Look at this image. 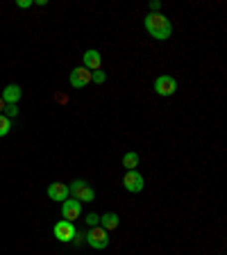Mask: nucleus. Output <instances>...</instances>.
Returning a JSON list of instances; mask_svg holds the SVG:
<instances>
[{
  "mask_svg": "<svg viewBox=\"0 0 227 255\" xmlns=\"http://www.w3.org/2000/svg\"><path fill=\"white\" fill-rule=\"evenodd\" d=\"M143 23H146L148 34L152 39H157V41H166V39H170V34H173V23H170V18L168 16H164L161 11L148 14Z\"/></svg>",
  "mask_w": 227,
  "mask_h": 255,
  "instance_id": "nucleus-1",
  "label": "nucleus"
},
{
  "mask_svg": "<svg viewBox=\"0 0 227 255\" xmlns=\"http://www.w3.org/2000/svg\"><path fill=\"white\" fill-rule=\"evenodd\" d=\"M69 196L71 198H75V201H86V203H91L95 198V191H93V187H89L86 185V180H73L69 185Z\"/></svg>",
  "mask_w": 227,
  "mask_h": 255,
  "instance_id": "nucleus-2",
  "label": "nucleus"
},
{
  "mask_svg": "<svg viewBox=\"0 0 227 255\" xmlns=\"http://www.w3.org/2000/svg\"><path fill=\"white\" fill-rule=\"evenodd\" d=\"M84 239H86V244L95 251H102L109 246V233H107L105 228H100V226H95L89 233H84Z\"/></svg>",
  "mask_w": 227,
  "mask_h": 255,
  "instance_id": "nucleus-3",
  "label": "nucleus"
},
{
  "mask_svg": "<svg viewBox=\"0 0 227 255\" xmlns=\"http://www.w3.org/2000/svg\"><path fill=\"white\" fill-rule=\"evenodd\" d=\"M123 187H125L130 194H139V191H143V187H146V180H143V175L134 169L123 175Z\"/></svg>",
  "mask_w": 227,
  "mask_h": 255,
  "instance_id": "nucleus-4",
  "label": "nucleus"
},
{
  "mask_svg": "<svg viewBox=\"0 0 227 255\" xmlns=\"http://www.w3.org/2000/svg\"><path fill=\"white\" fill-rule=\"evenodd\" d=\"M154 91H157L159 96H173L175 91H177V80L173 78V75H159L157 80H154Z\"/></svg>",
  "mask_w": 227,
  "mask_h": 255,
  "instance_id": "nucleus-5",
  "label": "nucleus"
},
{
  "mask_svg": "<svg viewBox=\"0 0 227 255\" xmlns=\"http://www.w3.org/2000/svg\"><path fill=\"white\" fill-rule=\"evenodd\" d=\"M75 233H77V230H75L73 221H66V219L57 221L55 223V228H53V235L59 239V242H73Z\"/></svg>",
  "mask_w": 227,
  "mask_h": 255,
  "instance_id": "nucleus-6",
  "label": "nucleus"
},
{
  "mask_svg": "<svg viewBox=\"0 0 227 255\" xmlns=\"http://www.w3.org/2000/svg\"><path fill=\"white\" fill-rule=\"evenodd\" d=\"M69 82H71V87H75V89H82V87H86L91 82V71H86L84 66H77V69L71 71Z\"/></svg>",
  "mask_w": 227,
  "mask_h": 255,
  "instance_id": "nucleus-7",
  "label": "nucleus"
},
{
  "mask_svg": "<svg viewBox=\"0 0 227 255\" xmlns=\"http://www.w3.org/2000/svg\"><path fill=\"white\" fill-rule=\"evenodd\" d=\"M79 214H82V203L79 201L66 198V201L62 203V217L66 219V221H75V219H79Z\"/></svg>",
  "mask_w": 227,
  "mask_h": 255,
  "instance_id": "nucleus-8",
  "label": "nucleus"
},
{
  "mask_svg": "<svg viewBox=\"0 0 227 255\" xmlns=\"http://www.w3.org/2000/svg\"><path fill=\"white\" fill-rule=\"evenodd\" d=\"M82 59H84V69L86 71H100L102 69V55L98 53V50H86L84 55H82Z\"/></svg>",
  "mask_w": 227,
  "mask_h": 255,
  "instance_id": "nucleus-9",
  "label": "nucleus"
},
{
  "mask_svg": "<svg viewBox=\"0 0 227 255\" xmlns=\"http://www.w3.org/2000/svg\"><path fill=\"white\" fill-rule=\"evenodd\" d=\"M48 196H50V201H66L69 198V185L66 182H50V187H48Z\"/></svg>",
  "mask_w": 227,
  "mask_h": 255,
  "instance_id": "nucleus-10",
  "label": "nucleus"
},
{
  "mask_svg": "<svg viewBox=\"0 0 227 255\" xmlns=\"http://www.w3.org/2000/svg\"><path fill=\"white\" fill-rule=\"evenodd\" d=\"M2 101H5V105H16V103L21 101V96H23V89L18 85H7L5 91H2Z\"/></svg>",
  "mask_w": 227,
  "mask_h": 255,
  "instance_id": "nucleus-11",
  "label": "nucleus"
},
{
  "mask_svg": "<svg viewBox=\"0 0 227 255\" xmlns=\"http://www.w3.org/2000/svg\"><path fill=\"white\" fill-rule=\"evenodd\" d=\"M118 223H121V219H118L116 212H105L100 217V228H105L107 233H109V230H116Z\"/></svg>",
  "mask_w": 227,
  "mask_h": 255,
  "instance_id": "nucleus-12",
  "label": "nucleus"
},
{
  "mask_svg": "<svg viewBox=\"0 0 227 255\" xmlns=\"http://www.w3.org/2000/svg\"><path fill=\"white\" fill-rule=\"evenodd\" d=\"M139 162H141V157H139V153H134V150L123 155V166H125L127 171H134L139 166Z\"/></svg>",
  "mask_w": 227,
  "mask_h": 255,
  "instance_id": "nucleus-13",
  "label": "nucleus"
},
{
  "mask_svg": "<svg viewBox=\"0 0 227 255\" xmlns=\"http://www.w3.org/2000/svg\"><path fill=\"white\" fill-rule=\"evenodd\" d=\"M9 130H11V121L5 117V114H0V137L9 134Z\"/></svg>",
  "mask_w": 227,
  "mask_h": 255,
  "instance_id": "nucleus-14",
  "label": "nucleus"
},
{
  "mask_svg": "<svg viewBox=\"0 0 227 255\" xmlns=\"http://www.w3.org/2000/svg\"><path fill=\"white\" fill-rule=\"evenodd\" d=\"M107 80V73L105 71H93V73H91V82H95V85H102V82H105Z\"/></svg>",
  "mask_w": 227,
  "mask_h": 255,
  "instance_id": "nucleus-15",
  "label": "nucleus"
},
{
  "mask_svg": "<svg viewBox=\"0 0 227 255\" xmlns=\"http://www.w3.org/2000/svg\"><path fill=\"white\" fill-rule=\"evenodd\" d=\"M2 112H5V117L11 121V119L18 117V105H5V110H2Z\"/></svg>",
  "mask_w": 227,
  "mask_h": 255,
  "instance_id": "nucleus-16",
  "label": "nucleus"
},
{
  "mask_svg": "<svg viewBox=\"0 0 227 255\" xmlns=\"http://www.w3.org/2000/svg\"><path fill=\"white\" fill-rule=\"evenodd\" d=\"M98 223H100V217H98L95 212H89V214H86V226H89V228H95Z\"/></svg>",
  "mask_w": 227,
  "mask_h": 255,
  "instance_id": "nucleus-17",
  "label": "nucleus"
},
{
  "mask_svg": "<svg viewBox=\"0 0 227 255\" xmlns=\"http://www.w3.org/2000/svg\"><path fill=\"white\" fill-rule=\"evenodd\" d=\"M16 7H21V9H25V7H32V0H18V2H16Z\"/></svg>",
  "mask_w": 227,
  "mask_h": 255,
  "instance_id": "nucleus-18",
  "label": "nucleus"
},
{
  "mask_svg": "<svg viewBox=\"0 0 227 255\" xmlns=\"http://www.w3.org/2000/svg\"><path fill=\"white\" fill-rule=\"evenodd\" d=\"M73 242H75V244H82V242H84V233H75Z\"/></svg>",
  "mask_w": 227,
  "mask_h": 255,
  "instance_id": "nucleus-19",
  "label": "nucleus"
},
{
  "mask_svg": "<svg viewBox=\"0 0 227 255\" xmlns=\"http://www.w3.org/2000/svg\"><path fill=\"white\" fill-rule=\"evenodd\" d=\"M150 9H152V14H154V11H159V9H161V2H157V0H154L152 5H150Z\"/></svg>",
  "mask_w": 227,
  "mask_h": 255,
  "instance_id": "nucleus-20",
  "label": "nucleus"
},
{
  "mask_svg": "<svg viewBox=\"0 0 227 255\" xmlns=\"http://www.w3.org/2000/svg\"><path fill=\"white\" fill-rule=\"evenodd\" d=\"M2 110H5V101H2V96H0V114H2Z\"/></svg>",
  "mask_w": 227,
  "mask_h": 255,
  "instance_id": "nucleus-21",
  "label": "nucleus"
}]
</instances>
